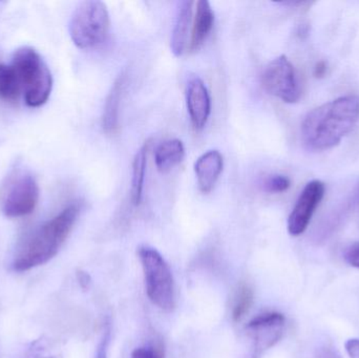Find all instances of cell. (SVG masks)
<instances>
[{"label": "cell", "instance_id": "obj_2", "mask_svg": "<svg viewBox=\"0 0 359 358\" xmlns=\"http://www.w3.org/2000/svg\"><path fill=\"white\" fill-rule=\"evenodd\" d=\"M79 214L80 206L77 203L71 204L36 229L19 248L13 262L14 270L17 273L31 270L56 256L71 235Z\"/></svg>", "mask_w": 359, "mask_h": 358}, {"label": "cell", "instance_id": "obj_12", "mask_svg": "<svg viewBox=\"0 0 359 358\" xmlns=\"http://www.w3.org/2000/svg\"><path fill=\"white\" fill-rule=\"evenodd\" d=\"M194 1L186 0L180 4L174 29H172L170 48L175 56L180 57L189 48V31L192 29V13H194Z\"/></svg>", "mask_w": 359, "mask_h": 358}, {"label": "cell", "instance_id": "obj_16", "mask_svg": "<svg viewBox=\"0 0 359 358\" xmlns=\"http://www.w3.org/2000/svg\"><path fill=\"white\" fill-rule=\"evenodd\" d=\"M151 141L141 146L135 155L133 161L132 187H130V199L135 206H139L142 202L143 188H144L145 174H147V153H149Z\"/></svg>", "mask_w": 359, "mask_h": 358}, {"label": "cell", "instance_id": "obj_7", "mask_svg": "<svg viewBox=\"0 0 359 358\" xmlns=\"http://www.w3.org/2000/svg\"><path fill=\"white\" fill-rule=\"evenodd\" d=\"M264 88L286 103H295L301 97L294 67L285 55L268 63L262 75Z\"/></svg>", "mask_w": 359, "mask_h": 358}, {"label": "cell", "instance_id": "obj_1", "mask_svg": "<svg viewBox=\"0 0 359 358\" xmlns=\"http://www.w3.org/2000/svg\"><path fill=\"white\" fill-rule=\"evenodd\" d=\"M359 120V97H339L307 113L301 132L304 144L314 151L337 146Z\"/></svg>", "mask_w": 359, "mask_h": 358}, {"label": "cell", "instance_id": "obj_3", "mask_svg": "<svg viewBox=\"0 0 359 358\" xmlns=\"http://www.w3.org/2000/svg\"><path fill=\"white\" fill-rule=\"evenodd\" d=\"M12 65L20 80L27 106L39 107L46 103L53 90V77L39 53L22 46L15 50Z\"/></svg>", "mask_w": 359, "mask_h": 358}, {"label": "cell", "instance_id": "obj_22", "mask_svg": "<svg viewBox=\"0 0 359 358\" xmlns=\"http://www.w3.org/2000/svg\"><path fill=\"white\" fill-rule=\"evenodd\" d=\"M344 259H345L346 263L349 264L350 266L359 269V242L351 244L345 250Z\"/></svg>", "mask_w": 359, "mask_h": 358}, {"label": "cell", "instance_id": "obj_13", "mask_svg": "<svg viewBox=\"0 0 359 358\" xmlns=\"http://www.w3.org/2000/svg\"><path fill=\"white\" fill-rule=\"evenodd\" d=\"M196 15L192 21L191 36L188 50L196 52L204 43L215 25V12L207 0L196 4Z\"/></svg>", "mask_w": 359, "mask_h": 358}, {"label": "cell", "instance_id": "obj_18", "mask_svg": "<svg viewBox=\"0 0 359 358\" xmlns=\"http://www.w3.org/2000/svg\"><path fill=\"white\" fill-rule=\"evenodd\" d=\"M359 204V183L354 188L353 193L348 197V199L339 206V209L335 210L328 219H326L324 226H323L322 235L320 237H326L333 233L339 225L345 220L346 216L356 207Z\"/></svg>", "mask_w": 359, "mask_h": 358}, {"label": "cell", "instance_id": "obj_26", "mask_svg": "<svg viewBox=\"0 0 359 358\" xmlns=\"http://www.w3.org/2000/svg\"><path fill=\"white\" fill-rule=\"evenodd\" d=\"M327 69H328V65H327L326 61L320 60L316 63V67H314L313 75L314 77L318 78H324L327 74Z\"/></svg>", "mask_w": 359, "mask_h": 358}, {"label": "cell", "instance_id": "obj_8", "mask_svg": "<svg viewBox=\"0 0 359 358\" xmlns=\"http://www.w3.org/2000/svg\"><path fill=\"white\" fill-rule=\"evenodd\" d=\"M284 315L278 312H266L251 319L247 329L252 336L253 345L248 358H261L270 348L278 344L284 334Z\"/></svg>", "mask_w": 359, "mask_h": 358}, {"label": "cell", "instance_id": "obj_25", "mask_svg": "<svg viewBox=\"0 0 359 358\" xmlns=\"http://www.w3.org/2000/svg\"><path fill=\"white\" fill-rule=\"evenodd\" d=\"M346 350L350 358H359V338H351L346 343Z\"/></svg>", "mask_w": 359, "mask_h": 358}, {"label": "cell", "instance_id": "obj_19", "mask_svg": "<svg viewBox=\"0 0 359 358\" xmlns=\"http://www.w3.org/2000/svg\"><path fill=\"white\" fill-rule=\"evenodd\" d=\"M255 300L252 288L248 284H242L238 288L232 307V319L240 322L249 312Z\"/></svg>", "mask_w": 359, "mask_h": 358}, {"label": "cell", "instance_id": "obj_4", "mask_svg": "<svg viewBox=\"0 0 359 358\" xmlns=\"http://www.w3.org/2000/svg\"><path fill=\"white\" fill-rule=\"evenodd\" d=\"M109 11L102 1L88 0L79 4L69 20V35L74 44L81 50L102 46L109 35Z\"/></svg>", "mask_w": 359, "mask_h": 358}, {"label": "cell", "instance_id": "obj_6", "mask_svg": "<svg viewBox=\"0 0 359 358\" xmlns=\"http://www.w3.org/2000/svg\"><path fill=\"white\" fill-rule=\"evenodd\" d=\"M139 259L144 273L145 289L154 305L170 312L176 306L174 277L163 256L147 246L139 249Z\"/></svg>", "mask_w": 359, "mask_h": 358}, {"label": "cell", "instance_id": "obj_10", "mask_svg": "<svg viewBox=\"0 0 359 358\" xmlns=\"http://www.w3.org/2000/svg\"><path fill=\"white\" fill-rule=\"evenodd\" d=\"M186 105L190 121L196 130H203L208 121L211 111V99L204 81L194 77L186 88Z\"/></svg>", "mask_w": 359, "mask_h": 358}, {"label": "cell", "instance_id": "obj_27", "mask_svg": "<svg viewBox=\"0 0 359 358\" xmlns=\"http://www.w3.org/2000/svg\"><path fill=\"white\" fill-rule=\"evenodd\" d=\"M78 281H79L80 285L82 288H88L90 283V277L88 273H83V271H79L77 275Z\"/></svg>", "mask_w": 359, "mask_h": 358}, {"label": "cell", "instance_id": "obj_23", "mask_svg": "<svg viewBox=\"0 0 359 358\" xmlns=\"http://www.w3.org/2000/svg\"><path fill=\"white\" fill-rule=\"evenodd\" d=\"M314 358H343L339 354V351L337 348L330 344L320 345L316 352H314Z\"/></svg>", "mask_w": 359, "mask_h": 358}, {"label": "cell", "instance_id": "obj_5", "mask_svg": "<svg viewBox=\"0 0 359 358\" xmlns=\"http://www.w3.org/2000/svg\"><path fill=\"white\" fill-rule=\"evenodd\" d=\"M39 200V186L27 168L16 166L0 186V208L8 218L29 216Z\"/></svg>", "mask_w": 359, "mask_h": 358}, {"label": "cell", "instance_id": "obj_20", "mask_svg": "<svg viewBox=\"0 0 359 358\" xmlns=\"http://www.w3.org/2000/svg\"><path fill=\"white\" fill-rule=\"evenodd\" d=\"M290 179L283 174H272L266 178L263 183L264 191L269 193H285L290 188Z\"/></svg>", "mask_w": 359, "mask_h": 358}, {"label": "cell", "instance_id": "obj_15", "mask_svg": "<svg viewBox=\"0 0 359 358\" xmlns=\"http://www.w3.org/2000/svg\"><path fill=\"white\" fill-rule=\"evenodd\" d=\"M185 156L183 143L179 139H170L158 145L155 151V162L162 174L170 172L181 163Z\"/></svg>", "mask_w": 359, "mask_h": 358}, {"label": "cell", "instance_id": "obj_11", "mask_svg": "<svg viewBox=\"0 0 359 358\" xmlns=\"http://www.w3.org/2000/svg\"><path fill=\"white\" fill-rule=\"evenodd\" d=\"M223 167V156L219 151H208L198 158L194 163V172L201 193H208L212 191Z\"/></svg>", "mask_w": 359, "mask_h": 358}, {"label": "cell", "instance_id": "obj_9", "mask_svg": "<svg viewBox=\"0 0 359 358\" xmlns=\"http://www.w3.org/2000/svg\"><path fill=\"white\" fill-rule=\"evenodd\" d=\"M326 186L320 180H313L304 187L292 212L288 218V233L293 237H299L305 233L311 222L316 208L322 202Z\"/></svg>", "mask_w": 359, "mask_h": 358}, {"label": "cell", "instance_id": "obj_17", "mask_svg": "<svg viewBox=\"0 0 359 358\" xmlns=\"http://www.w3.org/2000/svg\"><path fill=\"white\" fill-rule=\"evenodd\" d=\"M22 94L20 80L12 64H0V99L6 102H17Z\"/></svg>", "mask_w": 359, "mask_h": 358}, {"label": "cell", "instance_id": "obj_24", "mask_svg": "<svg viewBox=\"0 0 359 358\" xmlns=\"http://www.w3.org/2000/svg\"><path fill=\"white\" fill-rule=\"evenodd\" d=\"M109 343V330L105 331L100 344H99L98 350H97L96 358H107V348Z\"/></svg>", "mask_w": 359, "mask_h": 358}, {"label": "cell", "instance_id": "obj_21", "mask_svg": "<svg viewBox=\"0 0 359 358\" xmlns=\"http://www.w3.org/2000/svg\"><path fill=\"white\" fill-rule=\"evenodd\" d=\"M132 358H165V351L161 345L139 347L133 351Z\"/></svg>", "mask_w": 359, "mask_h": 358}, {"label": "cell", "instance_id": "obj_14", "mask_svg": "<svg viewBox=\"0 0 359 358\" xmlns=\"http://www.w3.org/2000/svg\"><path fill=\"white\" fill-rule=\"evenodd\" d=\"M126 75L122 73L116 80L105 101L104 111L102 116V128L105 134L114 135L119 128V111L126 86Z\"/></svg>", "mask_w": 359, "mask_h": 358}]
</instances>
